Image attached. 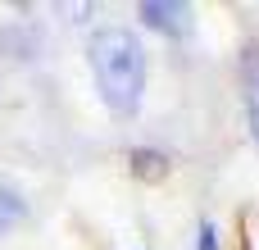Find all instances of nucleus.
<instances>
[{
    "label": "nucleus",
    "instance_id": "f257e3e1",
    "mask_svg": "<svg viewBox=\"0 0 259 250\" xmlns=\"http://www.w3.org/2000/svg\"><path fill=\"white\" fill-rule=\"evenodd\" d=\"M87 55H91V73H96L100 100L118 118L137 114L141 91H146V50H141V41L127 27H100L91 36Z\"/></svg>",
    "mask_w": 259,
    "mask_h": 250
},
{
    "label": "nucleus",
    "instance_id": "f03ea898",
    "mask_svg": "<svg viewBox=\"0 0 259 250\" xmlns=\"http://www.w3.org/2000/svg\"><path fill=\"white\" fill-rule=\"evenodd\" d=\"M241 105H246V123L259 146V41L241 50Z\"/></svg>",
    "mask_w": 259,
    "mask_h": 250
},
{
    "label": "nucleus",
    "instance_id": "7ed1b4c3",
    "mask_svg": "<svg viewBox=\"0 0 259 250\" xmlns=\"http://www.w3.org/2000/svg\"><path fill=\"white\" fill-rule=\"evenodd\" d=\"M141 18H146L155 32H173V36H182V32L191 27L187 5H164V0H146V5H141Z\"/></svg>",
    "mask_w": 259,
    "mask_h": 250
},
{
    "label": "nucleus",
    "instance_id": "20e7f679",
    "mask_svg": "<svg viewBox=\"0 0 259 250\" xmlns=\"http://www.w3.org/2000/svg\"><path fill=\"white\" fill-rule=\"evenodd\" d=\"M127 164H132V173H137L141 182H164V178H168V155H159V150H146V146H141V150H132Z\"/></svg>",
    "mask_w": 259,
    "mask_h": 250
},
{
    "label": "nucleus",
    "instance_id": "39448f33",
    "mask_svg": "<svg viewBox=\"0 0 259 250\" xmlns=\"http://www.w3.org/2000/svg\"><path fill=\"white\" fill-rule=\"evenodd\" d=\"M18 219H23V200H18L14 191H0V232L14 228Z\"/></svg>",
    "mask_w": 259,
    "mask_h": 250
},
{
    "label": "nucleus",
    "instance_id": "423d86ee",
    "mask_svg": "<svg viewBox=\"0 0 259 250\" xmlns=\"http://www.w3.org/2000/svg\"><path fill=\"white\" fill-rule=\"evenodd\" d=\"M196 250H219V232H214L209 223L200 228V241H196Z\"/></svg>",
    "mask_w": 259,
    "mask_h": 250
}]
</instances>
